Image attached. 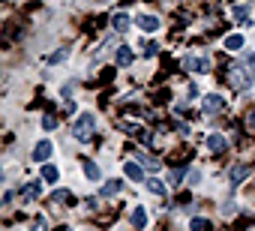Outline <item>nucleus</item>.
I'll use <instances>...</instances> for the list:
<instances>
[{"label":"nucleus","instance_id":"4","mask_svg":"<svg viewBox=\"0 0 255 231\" xmlns=\"http://www.w3.org/2000/svg\"><path fill=\"white\" fill-rule=\"evenodd\" d=\"M222 108H225V99L219 93H207L204 96V114H210V117H213V114H219Z\"/></svg>","mask_w":255,"mask_h":231},{"label":"nucleus","instance_id":"24","mask_svg":"<svg viewBox=\"0 0 255 231\" xmlns=\"http://www.w3.org/2000/svg\"><path fill=\"white\" fill-rule=\"evenodd\" d=\"M42 129H45V132L57 129V117H54V114H45V117H42Z\"/></svg>","mask_w":255,"mask_h":231},{"label":"nucleus","instance_id":"30","mask_svg":"<svg viewBox=\"0 0 255 231\" xmlns=\"http://www.w3.org/2000/svg\"><path fill=\"white\" fill-rule=\"evenodd\" d=\"M246 126H249V129H255V108L246 114Z\"/></svg>","mask_w":255,"mask_h":231},{"label":"nucleus","instance_id":"12","mask_svg":"<svg viewBox=\"0 0 255 231\" xmlns=\"http://www.w3.org/2000/svg\"><path fill=\"white\" fill-rule=\"evenodd\" d=\"M57 177H60V168H57V165H51V162H42V180L54 186V183H57Z\"/></svg>","mask_w":255,"mask_h":231},{"label":"nucleus","instance_id":"14","mask_svg":"<svg viewBox=\"0 0 255 231\" xmlns=\"http://www.w3.org/2000/svg\"><path fill=\"white\" fill-rule=\"evenodd\" d=\"M120 189H123V180H108V183H102L99 195H102V198H111V195H117Z\"/></svg>","mask_w":255,"mask_h":231},{"label":"nucleus","instance_id":"26","mask_svg":"<svg viewBox=\"0 0 255 231\" xmlns=\"http://www.w3.org/2000/svg\"><path fill=\"white\" fill-rule=\"evenodd\" d=\"M63 60H66V51L60 48V51H54V54L48 57V66H54V63H63Z\"/></svg>","mask_w":255,"mask_h":231},{"label":"nucleus","instance_id":"1","mask_svg":"<svg viewBox=\"0 0 255 231\" xmlns=\"http://www.w3.org/2000/svg\"><path fill=\"white\" fill-rule=\"evenodd\" d=\"M93 135H96V114H90V111L78 114L75 123H72V138L75 141H90Z\"/></svg>","mask_w":255,"mask_h":231},{"label":"nucleus","instance_id":"11","mask_svg":"<svg viewBox=\"0 0 255 231\" xmlns=\"http://www.w3.org/2000/svg\"><path fill=\"white\" fill-rule=\"evenodd\" d=\"M129 24H132V21H129V15H126V12H114V15H111V27H114L117 33H126V30H129Z\"/></svg>","mask_w":255,"mask_h":231},{"label":"nucleus","instance_id":"15","mask_svg":"<svg viewBox=\"0 0 255 231\" xmlns=\"http://www.w3.org/2000/svg\"><path fill=\"white\" fill-rule=\"evenodd\" d=\"M144 189H147L150 195H165V192H168V189H165V183H162V180H156V177H147V180H144Z\"/></svg>","mask_w":255,"mask_h":231},{"label":"nucleus","instance_id":"6","mask_svg":"<svg viewBox=\"0 0 255 231\" xmlns=\"http://www.w3.org/2000/svg\"><path fill=\"white\" fill-rule=\"evenodd\" d=\"M207 150H210V153H225V150H228V141H225V135H219V132H210V135H207Z\"/></svg>","mask_w":255,"mask_h":231},{"label":"nucleus","instance_id":"28","mask_svg":"<svg viewBox=\"0 0 255 231\" xmlns=\"http://www.w3.org/2000/svg\"><path fill=\"white\" fill-rule=\"evenodd\" d=\"M156 51H159V45H156V42H147V45H144V57H153Z\"/></svg>","mask_w":255,"mask_h":231},{"label":"nucleus","instance_id":"17","mask_svg":"<svg viewBox=\"0 0 255 231\" xmlns=\"http://www.w3.org/2000/svg\"><path fill=\"white\" fill-rule=\"evenodd\" d=\"M129 222H132L135 228H144V225H147V210H144V207H135L132 216H129Z\"/></svg>","mask_w":255,"mask_h":231},{"label":"nucleus","instance_id":"19","mask_svg":"<svg viewBox=\"0 0 255 231\" xmlns=\"http://www.w3.org/2000/svg\"><path fill=\"white\" fill-rule=\"evenodd\" d=\"M231 15H234V21H243V24H246V21H249V6H246V3H237V6L231 9Z\"/></svg>","mask_w":255,"mask_h":231},{"label":"nucleus","instance_id":"13","mask_svg":"<svg viewBox=\"0 0 255 231\" xmlns=\"http://www.w3.org/2000/svg\"><path fill=\"white\" fill-rule=\"evenodd\" d=\"M228 51H240L243 45H246V39H243V33H231V36H225V42H222Z\"/></svg>","mask_w":255,"mask_h":231},{"label":"nucleus","instance_id":"22","mask_svg":"<svg viewBox=\"0 0 255 231\" xmlns=\"http://www.w3.org/2000/svg\"><path fill=\"white\" fill-rule=\"evenodd\" d=\"M141 165H144L147 171H156V168H159V159H156V156H144V153H141Z\"/></svg>","mask_w":255,"mask_h":231},{"label":"nucleus","instance_id":"27","mask_svg":"<svg viewBox=\"0 0 255 231\" xmlns=\"http://www.w3.org/2000/svg\"><path fill=\"white\" fill-rule=\"evenodd\" d=\"M186 180H189V183H192V186H198V183H201V171H198V168H192V171H189V177H186Z\"/></svg>","mask_w":255,"mask_h":231},{"label":"nucleus","instance_id":"21","mask_svg":"<svg viewBox=\"0 0 255 231\" xmlns=\"http://www.w3.org/2000/svg\"><path fill=\"white\" fill-rule=\"evenodd\" d=\"M54 201H57V204H75V195H72L69 189H57V192H54Z\"/></svg>","mask_w":255,"mask_h":231},{"label":"nucleus","instance_id":"25","mask_svg":"<svg viewBox=\"0 0 255 231\" xmlns=\"http://www.w3.org/2000/svg\"><path fill=\"white\" fill-rule=\"evenodd\" d=\"M30 231H48V222H45L42 216H36V219L30 222Z\"/></svg>","mask_w":255,"mask_h":231},{"label":"nucleus","instance_id":"10","mask_svg":"<svg viewBox=\"0 0 255 231\" xmlns=\"http://www.w3.org/2000/svg\"><path fill=\"white\" fill-rule=\"evenodd\" d=\"M114 60H117V66H132L135 54H132V48H129V45H120V48L114 51Z\"/></svg>","mask_w":255,"mask_h":231},{"label":"nucleus","instance_id":"2","mask_svg":"<svg viewBox=\"0 0 255 231\" xmlns=\"http://www.w3.org/2000/svg\"><path fill=\"white\" fill-rule=\"evenodd\" d=\"M228 81H231V87H234V90H249V87L255 84V69H252V66H246V63H237V66L231 69Z\"/></svg>","mask_w":255,"mask_h":231},{"label":"nucleus","instance_id":"7","mask_svg":"<svg viewBox=\"0 0 255 231\" xmlns=\"http://www.w3.org/2000/svg\"><path fill=\"white\" fill-rule=\"evenodd\" d=\"M51 153H54V144H51L48 138H45V141H39V144L33 147V159H36V162H48V159H51Z\"/></svg>","mask_w":255,"mask_h":231},{"label":"nucleus","instance_id":"29","mask_svg":"<svg viewBox=\"0 0 255 231\" xmlns=\"http://www.w3.org/2000/svg\"><path fill=\"white\" fill-rule=\"evenodd\" d=\"M243 63H246V66H252V69H255V51H246V57H243Z\"/></svg>","mask_w":255,"mask_h":231},{"label":"nucleus","instance_id":"18","mask_svg":"<svg viewBox=\"0 0 255 231\" xmlns=\"http://www.w3.org/2000/svg\"><path fill=\"white\" fill-rule=\"evenodd\" d=\"M84 177L87 180H102V168L96 162H84Z\"/></svg>","mask_w":255,"mask_h":231},{"label":"nucleus","instance_id":"20","mask_svg":"<svg viewBox=\"0 0 255 231\" xmlns=\"http://www.w3.org/2000/svg\"><path fill=\"white\" fill-rule=\"evenodd\" d=\"M213 225H210V219H204V216H195L192 222H189V231H210Z\"/></svg>","mask_w":255,"mask_h":231},{"label":"nucleus","instance_id":"5","mask_svg":"<svg viewBox=\"0 0 255 231\" xmlns=\"http://www.w3.org/2000/svg\"><path fill=\"white\" fill-rule=\"evenodd\" d=\"M135 24H138L144 33H156V30H159V18H156V15H147V12H141V15L135 18Z\"/></svg>","mask_w":255,"mask_h":231},{"label":"nucleus","instance_id":"16","mask_svg":"<svg viewBox=\"0 0 255 231\" xmlns=\"http://www.w3.org/2000/svg\"><path fill=\"white\" fill-rule=\"evenodd\" d=\"M249 171H252L249 165H234V168H231V183H234V186H237V183H243V180L249 177Z\"/></svg>","mask_w":255,"mask_h":231},{"label":"nucleus","instance_id":"23","mask_svg":"<svg viewBox=\"0 0 255 231\" xmlns=\"http://www.w3.org/2000/svg\"><path fill=\"white\" fill-rule=\"evenodd\" d=\"M183 174H186V171H171V174H168V186H174V189H177V186L186 180Z\"/></svg>","mask_w":255,"mask_h":231},{"label":"nucleus","instance_id":"9","mask_svg":"<svg viewBox=\"0 0 255 231\" xmlns=\"http://www.w3.org/2000/svg\"><path fill=\"white\" fill-rule=\"evenodd\" d=\"M123 174L129 177V180H135V183H144V165H138V162H126Z\"/></svg>","mask_w":255,"mask_h":231},{"label":"nucleus","instance_id":"31","mask_svg":"<svg viewBox=\"0 0 255 231\" xmlns=\"http://www.w3.org/2000/svg\"><path fill=\"white\" fill-rule=\"evenodd\" d=\"M57 231H72V228H69V225H63V228H57Z\"/></svg>","mask_w":255,"mask_h":231},{"label":"nucleus","instance_id":"8","mask_svg":"<svg viewBox=\"0 0 255 231\" xmlns=\"http://www.w3.org/2000/svg\"><path fill=\"white\" fill-rule=\"evenodd\" d=\"M18 192H21V198H24V201H36V198L42 195V186H39L36 180H27V183H21V189H18Z\"/></svg>","mask_w":255,"mask_h":231},{"label":"nucleus","instance_id":"3","mask_svg":"<svg viewBox=\"0 0 255 231\" xmlns=\"http://www.w3.org/2000/svg\"><path fill=\"white\" fill-rule=\"evenodd\" d=\"M183 66L189 69V72H198V75H204V72H210V60L207 57H183Z\"/></svg>","mask_w":255,"mask_h":231}]
</instances>
